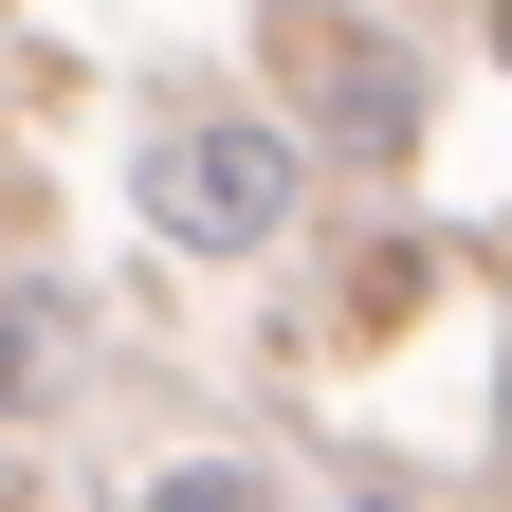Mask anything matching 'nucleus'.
Returning a JSON list of instances; mask_svg holds the SVG:
<instances>
[{"instance_id": "f03ea898", "label": "nucleus", "mask_w": 512, "mask_h": 512, "mask_svg": "<svg viewBox=\"0 0 512 512\" xmlns=\"http://www.w3.org/2000/svg\"><path fill=\"white\" fill-rule=\"evenodd\" d=\"M275 55H293L311 92H330V128H348V147H403V74H384L348 19H275Z\"/></svg>"}, {"instance_id": "7ed1b4c3", "label": "nucleus", "mask_w": 512, "mask_h": 512, "mask_svg": "<svg viewBox=\"0 0 512 512\" xmlns=\"http://www.w3.org/2000/svg\"><path fill=\"white\" fill-rule=\"evenodd\" d=\"M128 512H256V476H220V458H183V476H128Z\"/></svg>"}, {"instance_id": "20e7f679", "label": "nucleus", "mask_w": 512, "mask_h": 512, "mask_svg": "<svg viewBox=\"0 0 512 512\" xmlns=\"http://www.w3.org/2000/svg\"><path fill=\"white\" fill-rule=\"evenodd\" d=\"M37 403V311H0V421Z\"/></svg>"}, {"instance_id": "f257e3e1", "label": "nucleus", "mask_w": 512, "mask_h": 512, "mask_svg": "<svg viewBox=\"0 0 512 512\" xmlns=\"http://www.w3.org/2000/svg\"><path fill=\"white\" fill-rule=\"evenodd\" d=\"M293 183H311L293 128H238V110L147 128V220H165L183 256H256V238H293Z\"/></svg>"}]
</instances>
